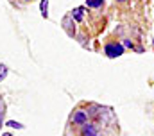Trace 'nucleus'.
<instances>
[{
	"mask_svg": "<svg viewBox=\"0 0 154 136\" xmlns=\"http://www.w3.org/2000/svg\"><path fill=\"white\" fill-rule=\"evenodd\" d=\"M104 50H106V56H109V57H116V56H122L124 47H122L120 43H108Z\"/></svg>",
	"mask_w": 154,
	"mask_h": 136,
	"instance_id": "nucleus-1",
	"label": "nucleus"
},
{
	"mask_svg": "<svg viewBox=\"0 0 154 136\" xmlns=\"http://www.w3.org/2000/svg\"><path fill=\"white\" fill-rule=\"evenodd\" d=\"M72 120H74V124H77V125H84V124H88V115L84 111H75L74 116H72Z\"/></svg>",
	"mask_w": 154,
	"mask_h": 136,
	"instance_id": "nucleus-2",
	"label": "nucleus"
},
{
	"mask_svg": "<svg viewBox=\"0 0 154 136\" xmlns=\"http://www.w3.org/2000/svg\"><path fill=\"white\" fill-rule=\"evenodd\" d=\"M81 134H82V136H100V134H99V131H97V127H95V125H91V124H84V125H82Z\"/></svg>",
	"mask_w": 154,
	"mask_h": 136,
	"instance_id": "nucleus-3",
	"label": "nucleus"
},
{
	"mask_svg": "<svg viewBox=\"0 0 154 136\" xmlns=\"http://www.w3.org/2000/svg\"><path fill=\"white\" fill-rule=\"evenodd\" d=\"M102 2H104V0H86V4H88L90 7H100Z\"/></svg>",
	"mask_w": 154,
	"mask_h": 136,
	"instance_id": "nucleus-4",
	"label": "nucleus"
},
{
	"mask_svg": "<svg viewBox=\"0 0 154 136\" xmlns=\"http://www.w3.org/2000/svg\"><path fill=\"white\" fill-rule=\"evenodd\" d=\"M4 109H5V106H4V100H2V97H0V125H2V116H4Z\"/></svg>",
	"mask_w": 154,
	"mask_h": 136,
	"instance_id": "nucleus-5",
	"label": "nucleus"
},
{
	"mask_svg": "<svg viewBox=\"0 0 154 136\" xmlns=\"http://www.w3.org/2000/svg\"><path fill=\"white\" fill-rule=\"evenodd\" d=\"M41 14H43V16H47V0H43V2H41Z\"/></svg>",
	"mask_w": 154,
	"mask_h": 136,
	"instance_id": "nucleus-6",
	"label": "nucleus"
},
{
	"mask_svg": "<svg viewBox=\"0 0 154 136\" xmlns=\"http://www.w3.org/2000/svg\"><path fill=\"white\" fill-rule=\"evenodd\" d=\"M5 73H7V72H5V66H0V81L5 77Z\"/></svg>",
	"mask_w": 154,
	"mask_h": 136,
	"instance_id": "nucleus-7",
	"label": "nucleus"
},
{
	"mask_svg": "<svg viewBox=\"0 0 154 136\" xmlns=\"http://www.w3.org/2000/svg\"><path fill=\"white\" fill-rule=\"evenodd\" d=\"M9 125H11V127H22L20 124H14V122H9Z\"/></svg>",
	"mask_w": 154,
	"mask_h": 136,
	"instance_id": "nucleus-8",
	"label": "nucleus"
},
{
	"mask_svg": "<svg viewBox=\"0 0 154 136\" xmlns=\"http://www.w3.org/2000/svg\"><path fill=\"white\" fill-rule=\"evenodd\" d=\"M4 136H11V134H4Z\"/></svg>",
	"mask_w": 154,
	"mask_h": 136,
	"instance_id": "nucleus-9",
	"label": "nucleus"
},
{
	"mask_svg": "<svg viewBox=\"0 0 154 136\" xmlns=\"http://www.w3.org/2000/svg\"><path fill=\"white\" fill-rule=\"evenodd\" d=\"M23 2H29V0H23Z\"/></svg>",
	"mask_w": 154,
	"mask_h": 136,
	"instance_id": "nucleus-10",
	"label": "nucleus"
}]
</instances>
